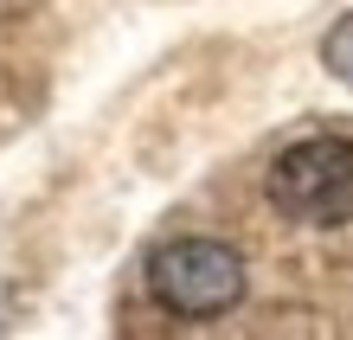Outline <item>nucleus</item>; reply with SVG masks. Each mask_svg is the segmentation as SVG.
Instances as JSON below:
<instances>
[{
    "label": "nucleus",
    "instance_id": "f257e3e1",
    "mask_svg": "<svg viewBox=\"0 0 353 340\" xmlns=\"http://www.w3.org/2000/svg\"><path fill=\"white\" fill-rule=\"evenodd\" d=\"M270 206L289 225H315L334 231L353 219V141L347 135H302L289 141L263 174Z\"/></svg>",
    "mask_w": 353,
    "mask_h": 340
},
{
    "label": "nucleus",
    "instance_id": "f03ea898",
    "mask_svg": "<svg viewBox=\"0 0 353 340\" xmlns=\"http://www.w3.org/2000/svg\"><path fill=\"white\" fill-rule=\"evenodd\" d=\"M148 295L180 321H212L244 302V257L219 238H174L148 257Z\"/></svg>",
    "mask_w": 353,
    "mask_h": 340
},
{
    "label": "nucleus",
    "instance_id": "7ed1b4c3",
    "mask_svg": "<svg viewBox=\"0 0 353 340\" xmlns=\"http://www.w3.org/2000/svg\"><path fill=\"white\" fill-rule=\"evenodd\" d=\"M321 65L353 90V13H341L334 26H327V39H321Z\"/></svg>",
    "mask_w": 353,
    "mask_h": 340
},
{
    "label": "nucleus",
    "instance_id": "20e7f679",
    "mask_svg": "<svg viewBox=\"0 0 353 340\" xmlns=\"http://www.w3.org/2000/svg\"><path fill=\"white\" fill-rule=\"evenodd\" d=\"M39 7H46V0H0V26H7V19H26Z\"/></svg>",
    "mask_w": 353,
    "mask_h": 340
}]
</instances>
